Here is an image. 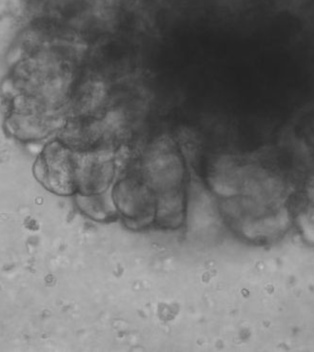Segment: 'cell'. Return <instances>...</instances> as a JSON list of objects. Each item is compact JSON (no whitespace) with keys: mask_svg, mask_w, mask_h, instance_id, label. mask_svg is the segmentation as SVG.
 I'll return each instance as SVG.
<instances>
[{"mask_svg":"<svg viewBox=\"0 0 314 352\" xmlns=\"http://www.w3.org/2000/svg\"><path fill=\"white\" fill-rule=\"evenodd\" d=\"M293 214L302 237L314 245V182L308 184L295 199Z\"/></svg>","mask_w":314,"mask_h":352,"instance_id":"cell-1","label":"cell"}]
</instances>
